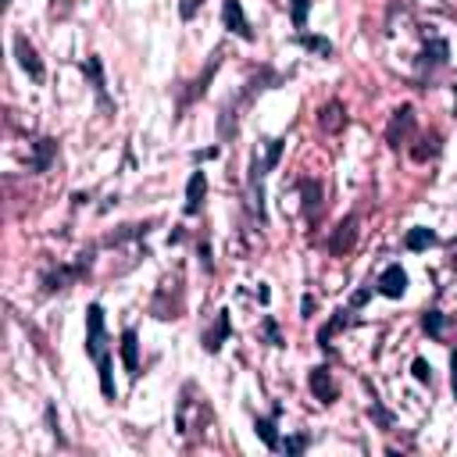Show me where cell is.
<instances>
[{"label":"cell","instance_id":"cell-12","mask_svg":"<svg viewBox=\"0 0 457 457\" xmlns=\"http://www.w3.org/2000/svg\"><path fill=\"white\" fill-rule=\"evenodd\" d=\"M318 122H322V129H325V133H339L343 126H347V111H343V104H336V100H332V104H325V107H322V118H318Z\"/></svg>","mask_w":457,"mask_h":457},{"label":"cell","instance_id":"cell-20","mask_svg":"<svg viewBox=\"0 0 457 457\" xmlns=\"http://www.w3.org/2000/svg\"><path fill=\"white\" fill-rule=\"evenodd\" d=\"M418 143H422V147H415V150H411V157H415V161H429V157H436V154H439V136H422Z\"/></svg>","mask_w":457,"mask_h":457},{"label":"cell","instance_id":"cell-4","mask_svg":"<svg viewBox=\"0 0 457 457\" xmlns=\"http://www.w3.org/2000/svg\"><path fill=\"white\" fill-rule=\"evenodd\" d=\"M221 22H225V29L233 32V36L254 39V29H250V22H247V15H243L240 0H225V4H221Z\"/></svg>","mask_w":457,"mask_h":457},{"label":"cell","instance_id":"cell-15","mask_svg":"<svg viewBox=\"0 0 457 457\" xmlns=\"http://www.w3.org/2000/svg\"><path fill=\"white\" fill-rule=\"evenodd\" d=\"M97 372H100V393H104V400H114V396H118V389H114V379H111V354L107 351L97 358Z\"/></svg>","mask_w":457,"mask_h":457},{"label":"cell","instance_id":"cell-16","mask_svg":"<svg viewBox=\"0 0 457 457\" xmlns=\"http://www.w3.org/2000/svg\"><path fill=\"white\" fill-rule=\"evenodd\" d=\"M446 54H450V47H446V39H432L425 50H422V65H443L446 61Z\"/></svg>","mask_w":457,"mask_h":457},{"label":"cell","instance_id":"cell-6","mask_svg":"<svg viewBox=\"0 0 457 457\" xmlns=\"http://www.w3.org/2000/svg\"><path fill=\"white\" fill-rule=\"evenodd\" d=\"M15 54H18V65L29 72V79H32V83H43V75H47V72H43V61H39L36 47H32L22 32L15 36Z\"/></svg>","mask_w":457,"mask_h":457},{"label":"cell","instance_id":"cell-2","mask_svg":"<svg viewBox=\"0 0 457 457\" xmlns=\"http://www.w3.org/2000/svg\"><path fill=\"white\" fill-rule=\"evenodd\" d=\"M86 354L93 361L104 354V307L100 304L86 307Z\"/></svg>","mask_w":457,"mask_h":457},{"label":"cell","instance_id":"cell-33","mask_svg":"<svg viewBox=\"0 0 457 457\" xmlns=\"http://www.w3.org/2000/svg\"><path fill=\"white\" fill-rule=\"evenodd\" d=\"M365 300H368V290H358V293H354V300H351V304H354V307H361V304H365Z\"/></svg>","mask_w":457,"mask_h":457},{"label":"cell","instance_id":"cell-17","mask_svg":"<svg viewBox=\"0 0 457 457\" xmlns=\"http://www.w3.org/2000/svg\"><path fill=\"white\" fill-rule=\"evenodd\" d=\"M54 150H57L54 140H39L36 143V157H32V171H47L50 161H54Z\"/></svg>","mask_w":457,"mask_h":457},{"label":"cell","instance_id":"cell-10","mask_svg":"<svg viewBox=\"0 0 457 457\" xmlns=\"http://www.w3.org/2000/svg\"><path fill=\"white\" fill-rule=\"evenodd\" d=\"M439 243V236L432 233V228H425V225H418V228H408V236H404V247L408 250H429V247H436Z\"/></svg>","mask_w":457,"mask_h":457},{"label":"cell","instance_id":"cell-19","mask_svg":"<svg viewBox=\"0 0 457 457\" xmlns=\"http://www.w3.org/2000/svg\"><path fill=\"white\" fill-rule=\"evenodd\" d=\"M83 72L90 75L93 90L104 97V86H107V83H104V65H100V57H86V61H83Z\"/></svg>","mask_w":457,"mask_h":457},{"label":"cell","instance_id":"cell-26","mask_svg":"<svg viewBox=\"0 0 457 457\" xmlns=\"http://www.w3.org/2000/svg\"><path fill=\"white\" fill-rule=\"evenodd\" d=\"M411 375H415L418 382H429V379H432V368H429V361H425V358H415V365H411Z\"/></svg>","mask_w":457,"mask_h":457},{"label":"cell","instance_id":"cell-18","mask_svg":"<svg viewBox=\"0 0 457 457\" xmlns=\"http://www.w3.org/2000/svg\"><path fill=\"white\" fill-rule=\"evenodd\" d=\"M254 429H257V436L264 439L268 450H279V446H282V443H279V432H275V418H257Z\"/></svg>","mask_w":457,"mask_h":457},{"label":"cell","instance_id":"cell-3","mask_svg":"<svg viewBox=\"0 0 457 457\" xmlns=\"http://www.w3.org/2000/svg\"><path fill=\"white\" fill-rule=\"evenodd\" d=\"M415 129V107L411 104H404V107H396L393 111V118H389V129H386V143L396 150L400 143L408 140V133Z\"/></svg>","mask_w":457,"mask_h":457},{"label":"cell","instance_id":"cell-25","mask_svg":"<svg viewBox=\"0 0 457 457\" xmlns=\"http://www.w3.org/2000/svg\"><path fill=\"white\" fill-rule=\"evenodd\" d=\"M282 140H268V154H264V168H275L279 164V157H282Z\"/></svg>","mask_w":457,"mask_h":457},{"label":"cell","instance_id":"cell-28","mask_svg":"<svg viewBox=\"0 0 457 457\" xmlns=\"http://www.w3.org/2000/svg\"><path fill=\"white\" fill-rule=\"evenodd\" d=\"M264 336H268V343H272V347H282V336H279V325H275V318H264Z\"/></svg>","mask_w":457,"mask_h":457},{"label":"cell","instance_id":"cell-23","mask_svg":"<svg viewBox=\"0 0 457 457\" xmlns=\"http://www.w3.org/2000/svg\"><path fill=\"white\" fill-rule=\"evenodd\" d=\"M422 325H425V332H429V336H436V339L443 336V315H439V311H425Z\"/></svg>","mask_w":457,"mask_h":457},{"label":"cell","instance_id":"cell-31","mask_svg":"<svg viewBox=\"0 0 457 457\" xmlns=\"http://www.w3.org/2000/svg\"><path fill=\"white\" fill-rule=\"evenodd\" d=\"M315 307H318V300L307 293V297L300 300V318H315Z\"/></svg>","mask_w":457,"mask_h":457},{"label":"cell","instance_id":"cell-9","mask_svg":"<svg viewBox=\"0 0 457 457\" xmlns=\"http://www.w3.org/2000/svg\"><path fill=\"white\" fill-rule=\"evenodd\" d=\"M122 361H126L129 375H140V336H136V329L122 332Z\"/></svg>","mask_w":457,"mask_h":457},{"label":"cell","instance_id":"cell-22","mask_svg":"<svg viewBox=\"0 0 457 457\" xmlns=\"http://www.w3.org/2000/svg\"><path fill=\"white\" fill-rule=\"evenodd\" d=\"M290 8H293V25L304 29L307 25V11H311V0H290Z\"/></svg>","mask_w":457,"mask_h":457},{"label":"cell","instance_id":"cell-8","mask_svg":"<svg viewBox=\"0 0 457 457\" xmlns=\"http://www.w3.org/2000/svg\"><path fill=\"white\" fill-rule=\"evenodd\" d=\"M204 193H207V176H204V171H193L190 183H186V204H183V211H186L190 218H193V214H200Z\"/></svg>","mask_w":457,"mask_h":457},{"label":"cell","instance_id":"cell-7","mask_svg":"<svg viewBox=\"0 0 457 457\" xmlns=\"http://www.w3.org/2000/svg\"><path fill=\"white\" fill-rule=\"evenodd\" d=\"M311 393H315V400H322V404H336L339 389H336V379H332V372L325 365L311 368Z\"/></svg>","mask_w":457,"mask_h":457},{"label":"cell","instance_id":"cell-1","mask_svg":"<svg viewBox=\"0 0 457 457\" xmlns=\"http://www.w3.org/2000/svg\"><path fill=\"white\" fill-rule=\"evenodd\" d=\"M354 243H358V214H347L336 225V233L329 240V254L332 257H347L354 250Z\"/></svg>","mask_w":457,"mask_h":457},{"label":"cell","instance_id":"cell-5","mask_svg":"<svg viewBox=\"0 0 457 457\" xmlns=\"http://www.w3.org/2000/svg\"><path fill=\"white\" fill-rule=\"evenodd\" d=\"M379 293L382 297H389V300H400V297H404L408 293V272L404 268H400V264H389L382 275H379Z\"/></svg>","mask_w":457,"mask_h":457},{"label":"cell","instance_id":"cell-11","mask_svg":"<svg viewBox=\"0 0 457 457\" xmlns=\"http://www.w3.org/2000/svg\"><path fill=\"white\" fill-rule=\"evenodd\" d=\"M228 332H233V322H228V311H218V325L204 336V347L211 351V354H218V347H221V343H225V336Z\"/></svg>","mask_w":457,"mask_h":457},{"label":"cell","instance_id":"cell-14","mask_svg":"<svg viewBox=\"0 0 457 457\" xmlns=\"http://www.w3.org/2000/svg\"><path fill=\"white\" fill-rule=\"evenodd\" d=\"M347 325H351V318H347V311L339 307V311L332 315V322L322 325V332H318V347H322V351H332V332H336V329H347Z\"/></svg>","mask_w":457,"mask_h":457},{"label":"cell","instance_id":"cell-29","mask_svg":"<svg viewBox=\"0 0 457 457\" xmlns=\"http://www.w3.org/2000/svg\"><path fill=\"white\" fill-rule=\"evenodd\" d=\"M200 4H204V0H183V4H179V15L190 22V18L197 15V8H200Z\"/></svg>","mask_w":457,"mask_h":457},{"label":"cell","instance_id":"cell-30","mask_svg":"<svg viewBox=\"0 0 457 457\" xmlns=\"http://www.w3.org/2000/svg\"><path fill=\"white\" fill-rule=\"evenodd\" d=\"M372 415L379 418V425H382V429H389V425H393V415H386V411L379 408V400H372Z\"/></svg>","mask_w":457,"mask_h":457},{"label":"cell","instance_id":"cell-32","mask_svg":"<svg viewBox=\"0 0 457 457\" xmlns=\"http://www.w3.org/2000/svg\"><path fill=\"white\" fill-rule=\"evenodd\" d=\"M450 386H453V400H457V351L450 354Z\"/></svg>","mask_w":457,"mask_h":457},{"label":"cell","instance_id":"cell-21","mask_svg":"<svg viewBox=\"0 0 457 457\" xmlns=\"http://www.w3.org/2000/svg\"><path fill=\"white\" fill-rule=\"evenodd\" d=\"M214 72H218V54L211 57V65H207V72H204V75H200V79L193 83V90H190V100H193V97H204V93H207V83H211V75H214Z\"/></svg>","mask_w":457,"mask_h":457},{"label":"cell","instance_id":"cell-24","mask_svg":"<svg viewBox=\"0 0 457 457\" xmlns=\"http://www.w3.org/2000/svg\"><path fill=\"white\" fill-rule=\"evenodd\" d=\"M300 43H304L307 50H318V54H325V57L332 54V43H329V39H322V36H304Z\"/></svg>","mask_w":457,"mask_h":457},{"label":"cell","instance_id":"cell-13","mask_svg":"<svg viewBox=\"0 0 457 457\" xmlns=\"http://www.w3.org/2000/svg\"><path fill=\"white\" fill-rule=\"evenodd\" d=\"M300 193H304V218L311 221V218L318 214V207H322V186H318L315 179H304V183H300Z\"/></svg>","mask_w":457,"mask_h":457},{"label":"cell","instance_id":"cell-27","mask_svg":"<svg viewBox=\"0 0 457 457\" xmlns=\"http://www.w3.org/2000/svg\"><path fill=\"white\" fill-rule=\"evenodd\" d=\"M282 446H286V453H304L307 450V436H290Z\"/></svg>","mask_w":457,"mask_h":457}]
</instances>
